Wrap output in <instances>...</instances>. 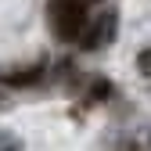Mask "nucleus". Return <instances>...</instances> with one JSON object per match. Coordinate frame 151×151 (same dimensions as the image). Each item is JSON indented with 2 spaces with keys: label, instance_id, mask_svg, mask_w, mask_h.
I'll use <instances>...</instances> for the list:
<instances>
[{
  "label": "nucleus",
  "instance_id": "f03ea898",
  "mask_svg": "<svg viewBox=\"0 0 151 151\" xmlns=\"http://www.w3.org/2000/svg\"><path fill=\"white\" fill-rule=\"evenodd\" d=\"M111 36H115V14H97V18H90V25L83 32V47L86 50H97L101 43H108Z\"/></svg>",
  "mask_w": 151,
  "mask_h": 151
},
{
  "label": "nucleus",
  "instance_id": "7ed1b4c3",
  "mask_svg": "<svg viewBox=\"0 0 151 151\" xmlns=\"http://www.w3.org/2000/svg\"><path fill=\"white\" fill-rule=\"evenodd\" d=\"M140 72L151 79V50H144V54H140Z\"/></svg>",
  "mask_w": 151,
  "mask_h": 151
},
{
  "label": "nucleus",
  "instance_id": "f257e3e1",
  "mask_svg": "<svg viewBox=\"0 0 151 151\" xmlns=\"http://www.w3.org/2000/svg\"><path fill=\"white\" fill-rule=\"evenodd\" d=\"M47 22L58 40H83L90 25L86 0H47Z\"/></svg>",
  "mask_w": 151,
  "mask_h": 151
}]
</instances>
